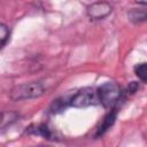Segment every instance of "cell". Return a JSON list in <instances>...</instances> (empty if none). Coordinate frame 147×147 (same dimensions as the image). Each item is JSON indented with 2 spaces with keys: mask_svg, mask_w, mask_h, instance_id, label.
Wrapping results in <instances>:
<instances>
[{
  "mask_svg": "<svg viewBox=\"0 0 147 147\" xmlns=\"http://www.w3.org/2000/svg\"><path fill=\"white\" fill-rule=\"evenodd\" d=\"M9 36H10V31L8 29V26L3 23L0 24V40H1V49L6 46L7 41L9 40Z\"/></svg>",
  "mask_w": 147,
  "mask_h": 147,
  "instance_id": "obj_10",
  "label": "cell"
},
{
  "mask_svg": "<svg viewBox=\"0 0 147 147\" xmlns=\"http://www.w3.org/2000/svg\"><path fill=\"white\" fill-rule=\"evenodd\" d=\"M100 103L107 109H115L122 99V90L115 82H106L96 88Z\"/></svg>",
  "mask_w": 147,
  "mask_h": 147,
  "instance_id": "obj_1",
  "label": "cell"
},
{
  "mask_svg": "<svg viewBox=\"0 0 147 147\" xmlns=\"http://www.w3.org/2000/svg\"><path fill=\"white\" fill-rule=\"evenodd\" d=\"M99 96L98 91L94 87L87 86L78 90L76 93H74L70 96L69 106L74 108H86L90 106H96L99 105Z\"/></svg>",
  "mask_w": 147,
  "mask_h": 147,
  "instance_id": "obj_3",
  "label": "cell"
},
{
  "mask_svg": "<svg viewBox=\"0 0 147 147\" xmlns=\"http://www.w3.org/2000/svg\"><path fill=\"white\" fill-rule=\"evenodd\" d=\"M18 114L14 113V111H3L2 113V118H1V129L5 130L7 126H9L10 124H13L16 119H18Z\"/></svg>",
  "mask_w": 147,
  "mask_h": 147,
  "instance_id": "obj_8",
  "label": "cell"
},
{
  "mask_svg": "<svg viewBox=\"0 0 147 147\" xmlns=\"http://www.w3.org/2000/svg\"><path fill=\"white\" fill-rule=\"evenodd\" d=\"M44 92H45V87H44L42 83L30 82V83H24V84L15 86L10 91L9 96L14 101H21V100L39 98L40 95L44 94Z\"/></svg>",
  "mask_w": 147,
  "mask_h": 147,
  "instance_id": "obj_2",
  "label": "cell"
},
{
  "mask_svg": "<svg viewBox=\"0 0 147 147\" xmlns=\"http://www.w3.org/2000/svg\"><path fill=\"white\" fill-rule=\"evenodd\" d=\"M136 76L142 82L147 84V62H141L134 65L133 68Z\"/></svg>",
  "mask_w": 147,
  "mask_h": 147,
  "instance_id": "obj_9",
  "label": "cell"
},
{
  "mask_svg": "<svg viewBox=\"0 0 147 147\" xmlns=\"http://www.w3.org/2000/svg\"><path fill=\"white\" fill-rule=\"evenodd\" d=\"M138 88H139L138 83H137V82H131V83L129 84L127 88H126V92H127V93H130V94H133L134 92H137V90H138Z\"/></svg>",
  "mask_w": 147,
  "mask_h": 147,
  "instance_id": "obj_11",
  "label": "cell"
},
{
  "mask_svg": "<svg viewBox=\"0 0 147 147\" xmlns=\"http://www.w3.org/2000/svg\"><path fill=\"white\" fill-rule=\"evenodd\" d=\"M113 11V6L107 1L92 2L86 7V15L92 21H100L109 16Z\"/></svg>",
  "mask_w": 147,
  "mask_h": 147,
  "instance_id": "obj_4",
  "label": "cell"
},
{
  "mask_svg": "<svg viewBox=\"0 0 147 147\" xmlns=\"http://www.w3.org/2000/svg\"><path fill=\"white\" fill-rule=\"evenodd\" d=\"M26 133L33 136H40L47 140H56V134L47 124H32L26 129Z\"/></svg>",
  "mask_w": 147,
  "mask_h": 147,
  "instance_id": "obj_6",
  "label": "cell"
},
{
  "mask_svg": "<svg viewBox=\"0 0 147 147\" xmlns=\"http://www.w3.org/2000/svg\"><path fill=\"white\" fill-rule=\"evenodd\" d=\"M138 8H131L127 11V17L132 23H142L147 22V2L146 1H138L136 2Z\"/></svg>",
  "mask_w": 147,
  "mask_h": 147,
  "instance_id": "obj_5",
  "label": "cell"
},
{
  "mask_svg": "<svg viewBox=\"0 0 147 147\" xmlns=\"http://www.w3.org/2000/svg\"><path fill=\"white\" fill-rule=\"evenodd\" d=\"M116 116H117L116 109H111V110L105 116V118L102 119L101 124L99 125V127H98V130H96V133H95V137H96V138L103 136V134L114 125V123H115V121H116Z\"/></svg>",
  "mask_w": 147,
  "mask_h": 147,
  "instance_id": "obj_7",
  "label": "cell"
}]
</instances>
